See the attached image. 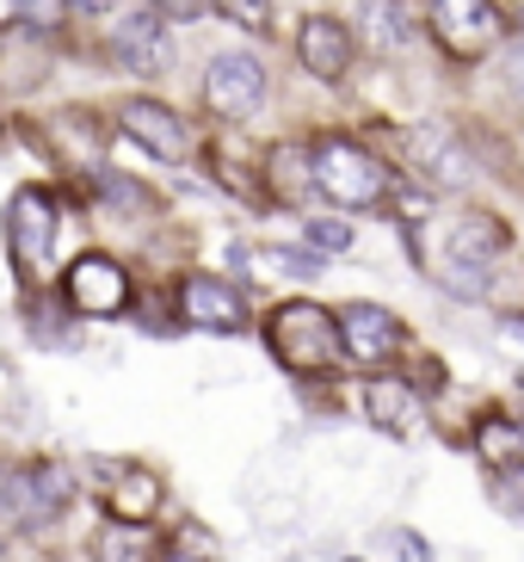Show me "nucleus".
<instances>
[{
	"mask_svg": "<svg viewBox=\"0 0 524 562\" xmlns=\"http://www.w3.org/2000/svg\"><path fill=\"white\" fill-rule=\"evenodd\" d=\"M49 235H56V211H49L44 192H19L13 199V254L25 266H37L49 254Z\"/></svg>",
	"mask_w": 524,
	"mask_h": 562,
	"instance_id": "obj_17",
	"label": "nucleus"
},
{
	"mask_svg": "<svg viewBox=\"0 0 524 562\" xmlns=\"http://www.w3.org/2000/svg\"><path fill=\"white\" fill-rule=\"evenodd\" d=\"M519 25H524V19H519Z\"/></svg>",
	"mask_w": 524,
	"mask_h": 562,
	"instance_id": "obj_33",
	"label": "nucleus"
},
{
	"mask_svg": "<svg viewBox=\"0 0 524 562\" xmlns=\"http://www.w3.org/2000/svg\"><path fill=\"white\" fill-rule=\"evenodd\" d=\"M148 13H161V19H185V25H192V19L210 13V0H148Z\"/></svg>",
	"mask_w": 524,
	"mask_h": 562,
	"instance_id": "obj_26",
	"label": "nucleus"
},
{
	"mask_svg": "<svg viewBox=\"0 0 524 562\" xmlns=\"http://www.w3.org/2000/svg\"><path fill=\"white\" fill-rule=\"evenodd\" d=\"M68 501H75V482H68L56 463H19L13 476L0 482V507L32 531L49 526V519H62Z\"/></svg>",
	"mask_w": 524,
	"mask_h": 562,
	"instance_id": "obj_6",
	"label": "nucleus"
},
{
	"mask_svg": "<svg viewBox=\"0 0 524 562\" xmlns=\"http://www.w3.org/2000/svg\"><path fill=\"white\" fill-rule=\"evenodd\" d=\"M296 56H303V68H309L315 81H340L345 68H352V32L328 13H309L296 25Z\"/></svg>",
	"mask_w": 524,
	"mask_h": 562,
	"instance_id": "obj_15",
	"label": "nucleus"
},
{
	"mask_svg": "<svg viewBox=\"0 0 524 562\" xmlns=\"http://www.w3.org/2000/svg\"><path fill=\"white\" fill-rule=\"evenodd\" d=\"M426 25L444 44V56H457V63H476V56H488L506 37V19H500L493 0H432Z\"/></svg>",
	"mask_w": 524,
	"mask_h": 562,
	"instance_id": "obj_4",
	"label": "nucleus"
},
{
	"mask_svg": "<svg viewBox=\"0 0 524 562\" xmlns=\"http://www.w3.org/2000/svg\"><path fill=\"white\" fill-rule=\"evenodd\" d=\"M204 105H210L216 117H229V124H241V117H253L265 105V68L260 56L247 50H223L210 68H204Z\"/></svg>",
	"mask_w": 524,
	"mask_h": 562,
	"instance_id": "obj_7",
	"label": "nucleus"
},
{
	"mask_svg": "<svg viewBox=\"0 0 524 562\" xmlns=\"http://www.w3.org/2000/svg\"><path fill=\"white\" fill-rule=\"evenodd\" d=\"M364 414H371V427L401 439V432L420 427V396H413L408 378H371L364 383Z\"/></svg>",
	"mask_w": 524,
	"mask_h": 562,
	"instance_id": "obj_16",
	"label": "nucleus"
},
{
	"mask_svg": "<svg viewBox=\"0 0 524 562\" xmlns=\"http://www.w3.org/2000/svg\"><path fill=\"white\" fill-rule=\"evenodd\" d=\"M112 56L130 75H167V63H173V37H167V19L161 13H130V19H117V32H112Z\"/></svg>",
	"mask_w": 524,
	"mask_h": 562,
	"instance_id": "obj_11",
	"label": "nucleus"
},
{
	"mask_svg": "<svg viewBox=\"0 0 524 562\" xmlns=\"http://www.w3.org/2000/svg\"><path fill=\"white\" fill-rule=\"evenodd\" d=\"M99 501L112 513V526H143V519H155V507H161V476L143 470V463H112V470L99 476Z\"/></svg>",
	"mask_w": 524,
	"mask_h": 562,
	"instance_id": "obj_10",
	"label": "nucleus"
},
{
	"mask_svg": "<svg viewBox=\"0 0 524 562\" xmlns=\"http://www.w3.org/2000/svg\"><path fill=\"white\" fill-rule=\"evenodd\" d=\"M68 7H75V13H112L117 0H68Z\"/></svg>",
	"mask_w": 524,
	"mask_h": 562,
	"instance_id": "obj_30",
	"label": "nucleus"
},
{
	"mask_svg": "<svg viewBox=\"0 0 524 562\" xmlns=\"http://www.w3.org/2000/svg\"><path fill=\"white\" fill-rule=\"evenodd\" d=\"M180 315L204 334H241L247 328V297L229 279H210V272H192L180 284Z\"/></svg>",
	"mask_w": 524,
	"mask_h": 562,
	"instance_id": "obj_9",
	"label": "nucleus"
},
{
	"mask_svg": "<svg viewBox=\"0 0 524 562\" xmlns=\"http://www.w3.org/2000/svg\"><path fill=\"white\" fill-rule=\"evenodd\" d=\"M303 235H309V248H321V254L352 248V229H345V223H333V216H315V223H303Z\"/></svg>",
	"mask_w": 524,
	"mask_h": 562,
	"instance_id": "obj_23",
	"label": "nucleus"
},
{
	"mask_svg": "<svg viewBox=\"0 0 524 562\" xmlns=\"http://www.w3.org/2000/svg\"><path fill=\"white\" fill-rule=\"evenodd\" d=\"M500 328H506V340H519V347H524V315H519V310L500 315Z\"/></svg>",
	"mask_w": 524,
	"mask_h": 562,
	"instance_id": "obj_29",
	"label": "nucleus"
},
{
	"mask_svg": "<svg viewBox=\"0 0 524 562\" xmlns=\"http://www.w3.org/2000/svg\"><path fill=\"white\" fill-rule=\"evenodd\" d=\"M49 81V44L37 25L13 19V25H0V87L7 93H37Z\"/></svg>",
	"mask_w": 524,
	"mask_h": 562,
	"instance_id": "obj_12",
	"label": "nucleus"
},
{
	"mask_svg": "<svg viewBox=\"0 0 524 562\" xmlns=\"http://www.w3.org/2000/svg\"><path fill=\"white\" fill-rule=\"evenodd\" d=\"M13 7H19L25 25H37V32H56V19L68 13V0H13Z\"/></svg>",
	"mask_w": 524,
	"mask_h": 562,
	"instance_id": "obj_24",
	"label": "nucleus"
},
{
	"mask_svg": "<svg viewBox=\"0 0 524 562\" xmlns=\"http://www.w3.org/2000/svg\"><path fill=\"white\" fill-rule=\"evenodd\" d=\"M117 117H124V131H130L148 155H161V161H185V155H192V131H185V117L173 112V105L130 100Z\"/></svg>",
	"mask_w": 524,
	"mask_h": 562,
	"instance_id": "obj_14",
	"label": "nucleus"
},
{
	"mask_svg": "<svg viewBox=\"0 0 524 562\" xmlns=\"http://www.w3.org/2000/svg\"><path fill=\"white\" fill-rule=\"evenodd\" d=\"M488 501H493L500 513H506L512 526H524V463H512V470H493Z\"/></svg>",
	"mask_w": 524,
	"mask_h": 562,
	"instance_id": "obj_22",
	"label": "nucleus"
},
{
	"mask_svg": "<svg viewBox=\"0 0 524 562\" xmlns=\"http://www.w3.org/2000/svg\"><path fill=\"white\" fill-rule=\"evenodd\" d=\"M161 562H197V557H185V550H167V557Z\"/></svg>",
	"mask_w": 524,
	"mask_h": 562,
	"instance_id": "obj_31",
	"label": "nucleus"
},
{
	"mask_svg": "<svg viewBox=\"0 0 524 562\" xmlns=\"http://www.w3.org/2000/svg\"><path fill=\"white\" fill-rule=\"evenodd\" d=\"M265 347L291 378H328L345 359V334H340V315H328L309 297H291L265 315Z\"/></svg>",
	"mask_w": 524,
	"mask_h": 562,
	"instance_id": "obj_1",
	"label": "nucleus"
},
{
	"mask_svg": "<svg viewBox=\"0 0 524 562\" xmlns=\"http://www.w3.org/2000/svg\"><path fill=\"white\" fill-rule=\"evenodd\" d=\"M358 25H364V37H371V44H377V50H408V37H413L408 13H401V7H395V0H364Z\"/></svg>",
	"mask_w": 524,
	"mask_h": 562,
	"instance_id": "obj_20",
	"label": "nucleus"
},
{
	"mask_svg": "<svg viewBox=\"0 0 524 562\" xmlns=\"http://www.w3.org/2000/svg\"><path fill=\"white\" fill-rule=\"evenodd\" d=\"M223 7H229L241 25H265V19H272V0H223Z\"/></svg>",
	"mask_w": 524,
	"mask_h": 562,
	"instance_id": "obj_27",
	"label": "nucleus"
},
{
	"mask_svg": "<svg viewBox=\"0 0 524 562\" xmlns=\"http://www.w3.org/2000/svg\"><path fill=\"white\" fill-rule=\"evenodd\" d=\"M340 334H345V359H358V364H389L395 352L408 347V328L383 303H345Z\"/></svg>",
	"mask_w": 524,
	"mask_h": 562,
	"instance_id": "obj_8",
	"label": "nucleus"
},
{
	"mask_svg": "<svg viewBox=\"0 0 524 562\" xmlns=\"http://www.w3.org/2000/svg\"><path fill=\"white\" fill-rule=\"evenodd\" d=\"M315 192H328L340 211H371L389 199V167L352 136H321L315 143Z\"/></svg>",
	"mask_w": 524,
	"mask_h": 562,
	"instance_id": "obj_3",
	"label": "nucleus"
},
{
	"mask_svg": "<svg viewBox=\"0 0 524 562\" xmlns=\"http://www.w3.org/2000/svg\"><path fill=\"white\" fill-rule=\"evenodd\" d=\"M512 229L500 216L488 211H463L451 216V229H444V260H438V284L444 291H457V297H488V272L493 260L506 254Z\"/></svg>",
	"mask_w": 524,
	"mask_h": 562,
	"instance_id": "obj_2",
	"label": "nucleus"
},
{
	"mask_svg": "<svg viewBox=\"0 0 524 562\" xmlns=\"http://www.w3.org/2000/svg\"><path fill=\"white\" fill-rule=\"evenodd\" d=\"M99 562H161V557H155V544H148L143 526H105V538H99Z\"/></svg>",
	"mask_w": 524,
	"mask_h": 562,
	"instance_id": "obj_21",
	"label": "nucleus"
},
{
	"mask_svg": "<svg viewBox=\"0 0 524 562\" xmlns=\"http://www.w3.org/2000/svg\"><path fill=\"white\" fill-rule=\"evenodd\" d=\"M0 562H7V544H0Z\"/></svg>",
	"mask_w": 524,
	"mask_h": 562,
	"instance_id": "obj_32",
	"label": "nucleus"
},
{
	"mask_svg": "<svg viewBox=\"0 0 524 562\" xmlns=\"http://www.w3.org/2000/svg\"><path fill=\"white\" fill-rule=\"evenodd\" d=\"M377 550H383V557H389V562H432V550L420 544L413 531H389V538H383Z\"/></svg>",
	"mask_w": 524,
	"mask_h": 562,
	"instance_id": "obj_25",
	"label": "nucleus"
},
{
	"mask_svg": "<svg viewBox=\"0 0 524 562\" xmlns=\"http://www.w3.org/2000/svg\"><path fill=\"white\" fill-rule=\"evenodd\" d=\"M62 297L75 315H93V322H112V315L130 310V272L112 260V254H81V260L62 272Z\"/></svg>",
	"mask_w": 524,
	"mask_h": 562,
	"instance_id": "obj_5",
	"label": "nucleus"
},
{
	"mask_svg": "<svg viewBox=\"0 0 524 562\" xmlns=\"http://www.w3.org/2000/svg\"><path fill=\"white\" fill-rule=\"evenodd\" d=\"M476 458L488 463V470H512V463H524V427L506 420V414H488V420L476 427Z\"/></svg>",
	"mask_w": 524,
	"mask_h": 562,
	"instance_id": "obj_19",
	"label": "nucleus"
},
{
	"mask_svg": "<svg viewBox=\"0 0 524 562\" xmlns=\"http://www.w3.org/2000/svg\"><path fill=\"white\" fill-rule=\"evenodd\" d=\"M413 167L432 186H476V155L463 149V136L451 124H420L413 131Z\"/></svg>",
	"mask_w": 524,
	"mask_h": 562,
	"instance_id": "obj_13",
	"label": "nucleus"
},
{
	"mask_svg": "<svg viewBox=\"0 0 524 562\" xmlns=\"http://www.w3.org/2000/svg\"><path fill=\"white\" fill-rule=\"evenodd\" d=\"M506 93H512V105L524 112V50L506 56Z\"/></svg>",
	"mask_w": 524,
	"mask_h": 562,
	"instance_id": "obj_28",
	"label": "nucleus"
},
{
	"mask_svg": "<svg viewBox=\"0 0 524 562\" xmlns=\"http://www.w3.org/2000/svg\"><path fill=\"white\" fill-rule=\"evenodd\" d=\"M265 173H272V192H278L284 204H296L303 192H315V149H303V143H278L272 161H265Z\"/></svg>",
	"mask_w": 524,
	"mask_h": 562,
	"instance_id": "obj_18",
	"label": "nucleus"
}]
</instances>
